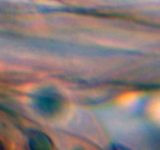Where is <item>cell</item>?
<instances>
[{"instance_id": "6da1fadb", "label": "cell", "mask_w": 160, "mask_h": 150, "mask_svg": "<svg viewBox=\"0 0 160 150\" xmlns=\"http://www.w3.org/2000/svg\"><path fill=\"white\" fill-rule=\"evenodd\" d=\"M33 106L44 117H52L59 113L63 106V98L60 94L52 88L39 91L32 98Z\"/></svg>"}, {"instance_id": "7a4b0ae2", "label": "cell", "mask_w": 160, "mask_h": 150, "mask_svg": "<svg viewBox=\"0 0 160 150\" xmlns=\"http://www.w3.org/2000/svg\"><path fill=\"white\" fill-rule=\"evenodd\" d=\"M28 145L31 149H49L52 147V142L44 133L33 131L28 135Z\"/></svg>"}]
</instances>
